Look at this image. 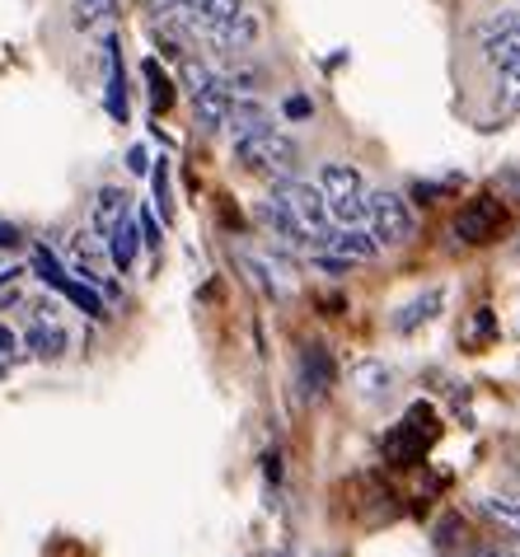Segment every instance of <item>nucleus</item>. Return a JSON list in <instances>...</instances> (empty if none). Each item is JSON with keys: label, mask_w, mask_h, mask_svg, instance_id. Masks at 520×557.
I'll return each instance as SVG.
<instances>
[{"label": "nucleus", "mask_w": 520, "mask_h": 557, "mask_svg": "<svg viewBox=\"0 0 520 557\" xmlns=\"http://www.w3.org/2000/svg\"><path fill=\"white\" fill-rule=\"evenodd\" d=\"M150 183H156V207H160V221H174V202H170V160H160L150 169Z\"/></svg>", "instance_id": "4be33fe9"}, {"label": "nucleus", "mask_w": 520, "mask_h": 557, "mask_svg": "<svg viewBox=\"0 0 520 557\" xmlns=\"http://www.w3.org/2000/svg\"><path fill=\"white\" fill-rule=\"evenodd\" d=\"M497 193L502 197H516V202H520V164L502 169V174H497Z\"/></svg>", "instance_id": "cd10ccee"}, {"label": "nucleus", "mask_w": 520, "mask_h": 557, "mask_svg": "<svg viewBox=\"0 0 520 557\" xmlns=\"http://www.w3.org/2000/svg\"><path fill=\"white\" fill-rule=\"evenodd\" d=\"M239 10H244V0H183V14H193V20L207 24V28L235 20Z\"/></svg>", "instance_id": "aec40b11"}, {"label": "nucleus", "mask_w": 520, "mask_h": 557, "mask_svg": "<svg viewBox=\"0 0 520 557\" xmlns=\"http://www.w3.org/2000/svg\"><path fill=\"white\" fill-rule=\"evenodd\" d=\"M469 557H520L516 548H473Z\"/></svg>", "instance_id": "f704fd0d"}, {"label": "nucleus", "mask_w": 520, "mask_h": 557, "mask_svg": "<svg viewBox=\"0 0 520 557\" xmlns=\"http://www.w3.org/2000/svg\"><path fill=\"white\" fill-rule=\"evenodd\" d=\"M272 197H277V202L296 215V225L305 230V235H324V225H329V207H324V193L314 188V183H305V178H277L272 183Z\"/></svg>", "instance_id": "39448f33"}, {"label": "nucleus", "mask_w": 520, "mask_h": 557, "mask_svg": "<svg viewBox=\"0 0 520 557\" xmlns=\"http://www.w3.org/2000/svg\"><path fill=\"white\" fill-rule=\"evenodd\" d=\"M258 221L272 225V230H277L282 239H290V244H305V239H310V235H305V230L296 225V215H290V211L277 202V197H263V202H258Z\"/></svg>", "instance_id": "a211bd4d"}, {"label": "nucleus", "mask_w": 520, "mask_h": 557, "mask_svg": "<svg viewBox=\"0 0 520 557\" xmlns=\"http://www.w3.org/2000/svg\"><path fill=\"white\" fill-rule=\"evenodd\" d=\"M136 230H141V244H146V249H160V221H156V211L141 207V215H136Z\"/></svg>", "instance_id": "393cba45"}, {"label": "nucleus", "mask_w": 520, "mask_h": 557, "mask_svg": "<svg viewBox=\"0 0 520 557\" xmlns=\"http://www.w3.org/2000/svg\"><path fill=\"white\" fill-rule=\"evenodd\" d=\"M329 249L338 253V258H347V262H366V258H375V253H380V244L371 239V230H351V225H343V230H333V235H329Z\"/></svg>", "instance_id": "2eb2a0df"}, {"label": "nucleus", "mask_w": 520, "mask_h": 557, "mask_svg": "<svg viewBox=\"0 0 520 557\" xmlns=\"http://www.w3.org/2000/svg\"><path fill=\"white\" fill-rule=\"evenodd\" d=\"M117 221H127V193H122V188H99V197H95V221H89V230H95L99 239H109Z\"/></svg>", "instance_id": "4468645a"}, {"label": "nucleus", "mask_w": 520, "mask_h": 557, "mask_svg": "<svg viewBox=\"0 0 520 557\" xmlns=\"http://www.w3.org/2000/svg\"><path fill=\"white\" fill-rule=\"evenodd\" d=\"M455 530H465V520L460 516H446L436 524V548H450L455 544Z\"/></svg>", "instance_id": "c756f323"}, {"label": "nucleus", "mask_w": 520, "mask_h": 557, "mask_svg": "<svg viewBox=\"0 0 520 557\" xmlns=\"http://www.w3.org/2000/svg\"><path fill=\"white\" fill-rule=\"evenodd\" d=\"M314 268H319V272H329V276H347V272H351V262L338 258V253H314Z\"/></svg>", "instance_id": "bb28decb"}, {"label": "nucleus", "mask_w": 520, "mask_h": 557, "mask_svg": "<svg viewBox=\"0 0 520 557\" xmlns=\"http://www.w3.org/2000/svg\"><path fill=\"white\" fill-rule=\"evenodd\" d=\"M103 244H109L113 268H117V272H132L136 249H141V230H136V221H117V225H113V235L103 239Z\"/></svg>", "instance_id": "f3484780"}, {"label": "nucleus", "mask_w": 520, "mask_h": 557, "mask_svg": "<svg viewBox=\"0 0 520 557\" xmlns=\"http://www.w3.org/2000/svg\"><path fill=\"white\" fill-rule=\"evenodd\" d=\"M141 71H146V81H150V108H156V113H170V108H174V85H170V75L160 71L156 57H150Z\"/></svg>", "instance_id": "412c9836"}, {"label": "nucleus", "mask_w": 520, "mask_h": 557, "mask_svg": "<svg viewBox=\"0 0 520 557\" xmlns=\"http://www.w3.org/2000/svg\"><path fill=\"white\" fill-rule=\"evenodd\" d=\"M235 154H239V164L244 169H253V174H263V178H290L300 169V146L290 141L286 132H277L268 122V127H253V132H239L235 136Z\"/></svg>", "instance_id": "f257e3e1"}, {"label": "nucleus", "mask_w": 520, "mask_h": 557, "mask_svg": "<svg viewBox=\"0 0 520 557\" xmlns=\"http://www.w3.org/2000/svg\"><path fill=\"white\" fill-rule=\"evenodd\" d=\"M103 61H109V85H103V108L113 122H127V71H122V48L117 38H103Z\"/></svg>", "instance_id": "1a4fd4ad"}, {"label": "nucleus", "mask_w": 520, "mask_h": 557, "mask_svg": "<svg viewBox=\"0 0 520 557\" xmlns=\"http://www.w3.org/2000/svg\"><path fill=\"white\" fill-rule=\"evenodd\" d=\"M502 221H507V211H502L497 193H487V197H473L469 207H460L450 230H455V239H465V244H487V239H497Z\"/></svg>", "instance_id": "423d86ee"}, {"label": "nucleus", "mask_w": 520, "mask_h": 557, "mask_svg": "<svg viewBox=\"0 0 520 557\" xmlns=\"http://www.w3.org/2000/svg\"><path fill=\"white\" fill-rule=\"evenodd\" d=\"M282 113H286L290 122H300V117H314V103L305 99V95H290V99L282 103Z\"/></svg>", "instance_id": "c85d7f7f"}, {"label": "nucleus", "mask_w": 520, "mask_h": 557, "mask_svg": "<svg viewBox=\"0 0 520 557\" xmlns=\"http://www.w3.org/2000/svg\"><path fill=\"white\" fill-rule=\"evenodd\" d=\"M127 169H132V174H150V154H146V146H132V150H127Z\"/></svg>", "instance_id": "2f4dec72"}, {"label": "nucleus", "mask_w": 520, "mask_h": 557, "mask_svg": "<svg viewBox=\"0 0 520 557\" xmlns=\"http://www.w3.org/2000/svg\"><path fill=\"white\" fill-rule=\"evenodd\" d=\"M211 34L221 38V48H225V52H249L253 42H258V34H263V24H258V14H253L249 5H244V10L235 14V20L216 24V28H211Z\"/></svg>", "instance_id": "9b49d317"}, {"label": "nucleus", "mask_w": 520, "mask_h": 557, "mask_svg": "<svg viewBox=\"0 0 520 557\" xmlns=\"http://www.w3.org/2000/svg\"><path fill=\"white\" fill-rule=\"evenodd\" d=\"M357 380H361V394H389V370L380 366H357Z\"/></svg>", "instance_id": "5701e85b"}, {"label": "nucleus", "mask_w": 520, "mask_h": 557, "mask_svg": "<svg viewBox=\"0 0 520 557\" xmlns=\"http://www.w3.org/2000/svg\"><path fill=\"white\" fill-rule=\"evenodd\" d=\"M24 347L38 356V361H57L61 351L71 347V333L61 329V323H52V319H38L34 329H28V337H24Z\"/></svg>", "instance_id": "ddd939ff"}, {"label": "nucleus", "mask_w": 520, "mask_h": 557, "mask_svg": "<svg viewBox=\"0 0 520 557\" xmlns=\"http://www.w3.org/2000/svg\"><path fill=\"white\" fill-rule=\"evenodd\" d=\"M0 375H5V356H0Z\"/></svg>", "instance_id": "e433bc0d"}, {"label": "nucleus", "mask_w": 520, "mask_h": 557, "mask_svg": "<svg viewBox=\"0 0 520 557\" xmlns=\"http://www.w3.org/2000/svg\"><path fill=\"white\" fill-rule=\"evenodd\" d=\"M441 305H446V290H441V286L422 290L418 300H408V305L399 309V314H394V329H399V333H412V329H418V323L436 319V314H441Z\"/></svg>", "instance_id": "dca6fc26"}, {"label": "nucleus", "mask_w": 520, "mask_h": 557, "mask_svg": "<svg viewBox=\"0 0 520 557\" xmlns=\"http://www.w3.org/2000/svg\"><path fill=\"white\" fill-rule=\"evenodd\" d=\"M436 436H441L436 408H432V404H412V408L404 412V422L385 436V445H380V450H385L389 463H418V459L436 445Z\"/></svg>", "instance_id": "f03ea898"}, {"label": "nucleus", "mask_w": 520, "mask_h": 557, "mask_svg": "<svg viewBox=\"0 0 520 557\" xmlns=\"http://www.w3.org/2000/svg\"><path fill=\"white\" fill-rule=\"evenodd\" d=\"M502 81H507V85H502V108L516 113V108H520V66L516 71H502Z\"/></svg>", "instance_id": "a878e982"}, {"label": "nucleus", "mask_w": 520, "mask_h": 557, "mask_svg": "<svg viewBox=\"0 0 520 557\" xmlns=\"http://www.w3.org/2000/svg\"><path fill=\"white\" fill-rule=\"evenodd\" d=\"M20 244H24L20 230H14L10 221H0V249H20Z\"/></svg>", "instance_id": "72a5a7b5"}, {"label": "nucleus", "mask_w": 520, "mask_h": 557, "mask_svg": "<svg viewBox=\"0 0 520 557\" xmlns=\"http://www.w3.org/2000/svg\"><path fill=\"white\" fill-rule=\"evenodd\" d=\"M193 95V108H197V122H202L207 132H221L225 122H231V103H235V89L221 81V75H202L197 85H188Z\"/></svg>", "instance_id": "0eeeda50"}, {"label": "nucleus", "mask_w": 520, "mask_h": 557, "mask_svg": "<svg viewBox=\"0 0 520 557\" xmlns=\"http://www.w3.org/2000/svg\"><path fill=\"white\" fill-rule=\"evenodd\" d=\"M366 221H371V239L385 249L412 239V211L399 193H366Z\"/></svg>", "instance_id": "20e7f679"}, {"label": "nucleus", "mask_w": 520, "mask_h": 557, "mask_svg": "<svg viewBox=\"0 0 520 557\" xmlns=\"http://www.w3.org/2000/svg\"><path fill=\"white\" fill-rule=\"evenodd\" d=\"M319 193H324L329 215H338L343 225H357L366 215V178L361 169H351L343 160H329L319 169Z\"/></svg>", "instance_id": "7ed1b4c3"}, {"label": "nucleus", "mask_w": 520, "mask_h": 557, "mask_svg": "<svg viewBox=\"0 0 520 557\" xmlns=\"http://www.w3.org/2000/svg\"><path fill=\"white\" fill-rule=\"evenodd\" d=\"M57 296H66L75 309H85L89 319H103L109 309H103V296H99V286H89V282H81V276H71V272H57L52 282H48Z\"/></svg>", "instance_id": "f8f14e48"}, {"label": "nucleus", "mask_w": 520, "mask_h": 557, "mask_svg": "<svg viewBox=\"0 0 520 557\" xmlns=\"http://www.w3.org/2000/svg\"><path fill=\"white\" fill-rule=\"evenodd\" d=\"M0 356H5V361H14V356H20V337H14L5 323H0Z\"/></svg>", "instance_id": "473e14b6"}, {"label": "nucleus", "mask_w": 520, "mask_h": 557, "mask_svg": "<svg viewBox=\"0 0 520 557\" xmlns=\"http://www.w3.org/2000/svg\"><path fill=\"white\" fill-rule=\"evenodd\" d=\"M412 202H422V207H432V202H441V197H446V193H455V178H446V183H412Z\"/></svg>", "instance_id": "b1692460"}, {"label": "nucleus", "mask_w": 520, "mask_h": 557, "mask_svg": "<svg viewBox=\"0 0 520 557\" xmlns=\"http://www.w3.org/2000/svg\"><path fill=\"white\" fill-rule=\"evenodd\" d=\"M141 5H146L150 14H160V20H174V14L183 10V0H141Z\"/></svg>", "instance_id": "7c9ffc66"}, {"label": "nucleus", "mask_w": 520, "mask_h": 557, "mask_svg": "<svg viewBox=\"0 0 520 557\" xmlns=\"http://www.w3.org/2000/svg\"><path fill=\"white\" fill-rule=\"evenodd\" d=\"M20 272H24V268H0V286H10V282H14V276H20Z\"/></svg>", "instance_id": "c9c22d12"}, {"label": "nucleus", "mask_w": 520, "mask_h": 557, "mask_svg": "<svg viewBox=\"0 0 520 557\" xmlns=\"http://www.w3.org/2000/svg\"><path fill=\"white\" fill-rule=\"evenodd\" d=\"M333 384H338V366H333V356L324 343H305L300 347V394L310 398H324Z\"/></svg>", "instance_id": "6e6552de"}, {"label": "nucleus", "mask_w": 520, "mask_h": 557, "mask_svg": "<svg viewBox=\"0 0 520 557\" xmlns=\"http://www.w3.org/2000/svg\"><path fill=\"white\" fill-rule=\"evenodd\" d=\"M117 20V0H71V24L75 28H103Z\"/></svg>", "instance_id": "6ab92c4d"}, {"label": "nucleus", "mask_w": 520, "mask_h": 557, "mask_svg": "<svg viewBox=\"0 0 520 557\" xmlns=\"http://www.w3.org/2000/svg\"><path fill=\"white\" fill-rule=\"evenodd\" d=\"M455 557H469V553H455Z\"/></svg>", "instance_id": "4c0bfd02"}, {"label": "nucleus", "mask_w": 520, "mask_h": 557, "mask_svg": "<svg viewBox=\"0 0 520 557\" xmlns=\"http://www.w3.org/2000/svg\"><path fill=\"white\" fill-rule=\"evenodd\" d=\"M71 258H75V272H81V282L109 290V282H103V239L95 235V230H81V235L71 239Z\"/></svg>", "instance_id": "9d476101"}]
</instances>
